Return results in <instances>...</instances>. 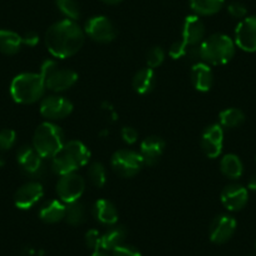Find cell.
I'll list each match as a JSON object with an SVG mask.
<instances>
[{
    "label": "cell",
    "instance_id": "8992f818",
    "mask_svg": "<svg viewBox=\"0 0 256 256\" xmlns=\"http://www.w3.org/2000/svg\"><path fill=\"white\" fill-rule=\"evenodd\" d=\"M86 181L80 174L77 172L59 176L58 182H56V191L59 200L63 201L66 205L70 202L80 201L82 195L84 194Z\"/></svg>",
    "mask_w": 256,
    "mask_h": 256
},
{
    "label": "cell",
    "instance_id": "6da1fadb",
    "mask_svg": "<svg viewBox=\"0 0 256 256\" xmlns=\"http://www.w3.org/2000/svg\"><path fill=\"white\" fill-rule=\"evenodd\" d=\"M86 33L74 20L63 19L52 24L46 30L44 42L49 53L58 59L70 58L82 49Z\"/></svg>",
    "mask_w": 256,
    "mask_h": 256
},
{
    "label": "cell",
    "instance_id": "52a82bcc",
    "mask_svg": "<svg viewBox=\"0 0 256 256\" xmlns=\"http://www.w3.org/2000/svg\"><path fill=\"white\" fill-rule=\"evenodd\" d=\"M83 30L92 40L102 44L110 43L117 36V28L113 22L103 16H92L88 19Z\"/></svg>",
    "mask_w": 256,
    "mask_h": 256
},
{
    "label": "cell",
    "instance_id": "7402d4cb",
    "mask_svg": "<svg viewBox=\"0 0 256 256\" xmlns=\"http://www.w3.org/2000/svg\"><path fill=\"white\" fill-rule=\"evenodd\" d=\"M127 238V230L122 225H113L108 228L104 234H102V248L103 251H113L117 246L124 244Z\"/></svg>",
    "mask_w": 256,
    "mask_h": 256
},
{
    "label": "cell",
    "instance_id": "f6af8a7d",
    "mask_svg": "<svg viewBox=\"0 0 256 256\" xmlns=\"http://www.w3.org/2000/svg\"><path fill=\"white\" fill-rule=\"evenodd\" d=\"M255 248H256V244H255Z\"/></svg>",
    "mask_w": 256,
    "mask_h": 256
},
{
    "label": "cell",
    "instance_id": "d6986e66",
    "mask_svg": "<svg viewBox=\"0 0 256 256\" xmlns=\"http://www.w3.org/2000/svg\"><path fill=\"white\" fill-rule=\"evenodd\" d=\"M93 216L100 224L104 226H113L118 222V211L110 200L100 198L93 205Z\"/></svg>",
    "mask_w": 256,
    "mask_h": 256
},
{
    "label": "cell",
    "instance_id": "bcb514c9",
    "mask_svg": "<svg viewBox=\"0 0 256 256\" xmlns=\"http://www.w3.org/2000/svg\"><path fill=\"white\" fill-rule=\"evenodd\" d=\"M255 161H256V157H255Z\"/></svg>",
    "mask_w": 256,
    "mask_h": 256
},
{
    "label": "cell",
    "instance_id": "603a6c76",
    "mask_svg": "<svg viewBox=\"0 0 256 256\" xmlns=\"http://www.w3.org/2000/svg\"><path fill=\"white\" fill-rule=\"evenodd\" d=\"M50 168L58 176H64V174H72V172H77L80 167L76 164L74 160L62 148L56 156L50 158Z\"/></svg>",
    "mask_w": 256,
    "mask_h": 256
},
{
    "label": "cell",
    "instance_id": "d4e9b609",
    "mask_svg": "<svg viewBox=\"0 0 256 256\" xmlns=\"http://www.w3.org/2000/svg\"><path fill=\"white\" fill-rule=\"evenodd\" d=\"M63 150L74 160V162L78 164L80 168L88 164V162H90V151L83 142L72 140V141H68L64 144Z\"/></svg>",
    "mask_w": 256,
    "mask_h": 256
},
{
    "label": "cell",
    "instance_id": "60d3db41",
    "mask_svg": "<svg viewBox=\"0 0 256 256\" xmlns=\"http://www.w3.org/2000/svg\"><path fill=\"white\" fill-rule=\"evenodd\" d=\"M248 188L251 190V191H256V174H252V176L250 177V180H248Z\"/></svg>",
    "mask_w": 256,
    "mask_h": 256
},
{
    "label": "cell",
    "instance_id": "ac0fdd59",
    "mask_svg": "<svg viewBox=\"0 0 256 256\" xmlns=\"http://www.w3.org/2000/svg\"><path fill=\"white\" fill-rule=\"evenodd\" d=\"M191 83L198 92H208L214 84V72L211 66L204 62L194 64L191 68Z\"/></svg>",
    "mask_w": 256,
    "mask_h": 256
},
{
    "label": "cell",
    "instance_id": "ee69618b",
    "mask_svg": "<svg viewBox=\"0 0 256 256\" xmlns=\"http://www.w3.org/2000/svg\"><path fill=\"white\" fill-rule=\"evenodd\" d=\"M248 256H254V255H248Z\"/></svg>",
    "mask_w": 256,
    "mask_h": 256
},
{
    "label": "cell",
    "instance_id": "cb8c5ba5",
    "mask_svg": "<svg viewBox=\"0 0 256 256\" xmlns=\"http://www.w3.org/2000/svg\"><path fill=\"white\" fill-rule=\"evenodd\" d=\"M23 46V39L18 33L6 29L0 30V53L6 56H14L19 53Z\"/></svg>",
    "mask_w": 256,
    "mask_h": 256
},
{
    "label": "cell",
    "instance_id": "836d02e7",
    "mask_svg": "<svg viewBox=\"0 0 256 256\" xmlns=\"http://www.w3.org/2000/svg\"><path fill=\"white\" fill-rule=\"evenodd\" d=\"M84 241L86 245H87L90 250H102V248H100V245H102V234L98 230H96V228H90V230H88L87 232H86Z\"/></svg>",
    "mask_w": 256,
    "mask_h": 256
},
{
    "label": "cell",
    "instance_id": "8d00e7d4",
    "mask_svg": "<svg viewBox=\"0 0 256 256\" xmlns=\"http://www.w3.org/2000/svg\"><path fill=\"white\" fill-rule=\"evenodd\" d=\"M228 13L230 14L232 18L242 20V19L246 18V16H248V9H246V6H244L242 3H240V2H232V3H230L228 6Z\"/></svg>",
    "mask_w": 256,
    "mask_h": 256
},
{
    "label": "cell",
    "instance_id": "4316f807",
    "mask_svg": "<svg viewBox=\"0 0 256 256\" xmlns=\"http://www.w3.org/2000/svg\"><path fill=\"white\" fill-rule=\"evenodd\" d=\"M225 6V0H190V8L198 16L218 14Z\"/></svg>",
    "mask_w": 256,
    "mask_h": 256
},
{
    "label": "cell",
    "instance_id": "7a4b0ae2",
    "mask_svg": "<svg viewBox=\"0 0 256 256\" xmlns=\"http://www.w3.org/2000/svg\"><path fill=\"white\" fill-rule=\"evenodd\" d=\"M235 52V40L222 33L211 34L200 44L201 59L208 66L228 64L234 58Z\"/></svg>",
    "mask_w": 256,
    "mask_h": 256
},
{
    "label": "cell",
    "instance_id": "2e32d148",
    "mask_svg": "<svg viewBox=\"0 0 256 256\" xmlns=\"http://www.w3.org/2000/svg\"><path fill=\"white\" fill-rule=\"evenodd\" d=\"M206 36V26L198 16H186L182 26V40L187 46H200Z\"/></svg>",
    "mask_w": 256,
    "mask_h": 256
},
{
    "label": "cell",
    "instance_id": "484cf974",
    "mask_svg": "<svg viewBox=\"0 0 256 256\" xmlns=\"http://www.w3.org/2000/svg\"><path fill=\"white\" fill-rule=\"evenodd\" d=\"M220 170L228 178L238 180L244 174V164L238 154H228L221 158Z\"/></svg>",
    "mask_w": 256,
    "mask_h": 256
},
{
    "label": "cell",
    "instance_id": "e0dca14e",
    "mask_svg": "<svg viewBox=\"0 0 256 256\" xmlns=\"http://www.w3.org/2000/svg\"><path fill=\"white\" fill-rule=\"evenodd\" d=\"M164 147L166 144L161 137L150 136L144 138L140 146V154L144 166H156L164 154Z\"/></svg>",
    "mask_w": 256,
    "mask_h": 256
},
{
    "label": "cell",
    "instance_id": "9c48e42d",
    "mask_svg": "<svg viewBox=\"0 0 256 256\" xmlns=\"http://www.w3.org/2000/svg\"><path fill=\"white\" fill-rule=\"evenodd\" d=\"M16 161L20 168L33 178L43 176L46 172L44 158L34 150L33 146H22L16 152Z\"/></svg>",
    "mask_w": 256,
    "mask_h": 256
},
{
    "label": "cell",
    "instance_id": "8fae6325",
    "mask_svg": "<svg viewBox=\"0 0 256 256\" xmlns=\"http://www.w3.org/2000/svg\"><path fill=\"white\" fill-rule=\"evenodd\" d=\"M224 147V128L218 123L205 128L201 136V148L208 158H218Z\"/></svg>",
    "mask_w": 256,
    "mask_h": 256
},
{
    "label": "cell",
    "instance_id": "44dd1931",
    "mask_svg": "<svg viewBox=\"0 0 256 256\" xmlns=\"http://www.w3.org/2000/svg\"><path fill=\"white\" fill-rule=\"evenodd\" d=\"M154 84H156V74L154 70L148 67L140 70L132 80V87L134 92L141 96L148 94L154 88Z\"/></svg>",
    "mask_w": 256,
    "mask_h": 256
},
{
    "label": "cell",
    "instance_id": "7c38bea8",
    "mask_svg": "<svg viewBox=\"0 0 256 256\" xmlns=\"http://www.w3.org/2000/svg\"><path fill=\"white\" fill-rule=\"evenodd\" d=\"M44 196V187L39 181H29L18 188L14 195V204L20 210H29Z\"/></svg>",
    "mask_w": 256,
    "mask_h": 256
},
{
    "label": "cell",
    "instance_id": "9a60e30c",
    "mask_svg": "<svg viewBox=\"0 0 256 256\" xmlns=\"http://www.w3.org/2000/svg\"><path fill=\"white\" fill-rule=\"evenodd\" d=\"M248 201V191L246 187L238 184H230L221 192V202L228 211H240Z\"/></svg>",
    "mask_w": 256,
    "mask_h": 256
},
{
    "label": "cell",
    "instance_id": "3957f363",
    "mask_svg": "<svg viewBox=\"0 0 256 256\" xmlns=\"http://www.w3.org/2000/svg\"><path fill=\"white\" fill-rule=\"evenodd\" d=\"M46 90V80L40 73H22L10 83L12 98L20 104H33L43 100Z\"/></svg>",
    "mask_w": 256,
    "mask_h": 256
},
{
    "label": "cell",
    "instance_id": "5bb4252c",
    "mask_svg": "<svg viewBox=\"0 0 256 256\" xmlns=\"http://www.w3.org/2000/svg\"><path fill=\"white\" fill-rule=\"evenodd\" d=\"M46 90L53 93H62L70 90L78 82V73L68 68H56L48 77L44 78Z\"/></svg>",
    "mask_w": 256,
    "mask_h": 256
},
{
    "label": "cell",
    "instance_id": "4dcf8cb0",
    "mask_svg": "<svg viewBox=\"0 0 256 256\" xmlns=\"http://www.w3.org/2000/svg\"><path fill=\"white\" fill-rule=\"evenodd\" d=\"M56 8L64 16V19L77 20L80 16V4L77 0H56Z\"/></svg>",
    "mask_w": 256,
    "mask_h": 256
},
{
    "label": "cell",
    "instance_id": "277c9868",
    "mask_svg": "<svg viewBox=\"0 0 256 256\" xmlns=\"http://www.w3.org/2000/svg\"><path fill=\"white\" fill-rule=\"evenodd\" d=\"M64 144V132L54 122L46 120L36 127L33 136V147L44 160L56 156Z\"/></svg>",
    "mask_w": 256,
    "mask_h": 256
},
{
    "label": "cell",
    "instance_id": "74e56055",
    "mask_svg": "<svg viewBox=\"0 0 256 256\" xmlns=\"http://www.w3.org/2000/svg\"><path fill=\"white\" fill-rule=\"evenodd\" d=\"M120 137H122L123 142L127 144H134L138 141V132L136 131V128L126 126L120 131Z\"/></svg>",
    "mask_w": 256,
    "mask_h": 256
},
{
    "label": "cell",
    "instance_id": "ab89813d",
    "mask_svg": "<svg viewBox=\"0 0 256 256\" xmlns=\"http://www.w3.org/2000/svg\"><path fill=\"white\" fill-rule=\"evenodd\" d=\"M22 39H23V44H26L28 46H36L39 43V36L36 32H26L22 36Z\"/></svg>",
    "mask_w": 256,
    "mask_h": 256
},
{
    "label": "cell",
    "instance_id": "e575fe53",
    "mask_svg": "<svg viewBox=\"0 0 256 256\" xmlns=\"http://www.w3.org/2000/svg\"><path fill=\"white\" fill-rule=\"evenodd\" d=\"M112 256H142V254L136 246L122 244L112 251Z\"/></svg>",
    "mask_w": 256,
    "mask_h": 256
},
{
    "label": "cell",
    "instance_id": "30bf717a",
    "mask_svg": "<svg viewBox=\"0 0 256 256\" xmlns=\"http://www.w3.org/2000/svg\"><path fill=\"white\" fill-rule=\"evenodd\" d=\"M235 44L248 53L256 52V16H246L236 26Z\"/></svg>",
    "mask_w": 256,
    "mask_h": 256
},
{
    "label": "cell",
    "instance_id": "f546056e",
    "mask_svg": "<svg viewBox=\"0 0 256 256\" xmlns=\"http://www.w3.org/2000/svg\"><path fill=\"white\" fill-rule=\"evenodd\" d=\"M88 178L90 184L94 187H103L107 182V171H106L104 164L100 162H93L88 167Z\"/></svg>",
    "mask_w": 256,
    "mask_h": 256
},
{
    "label": "cell",
    "instance_id": "83f0119b",
    "mask_svg": "<svg viewBox=\"0 0 256 256\" xmlns=\"http://www.w3.org/2000/svg\"><path fill=\"white\" fill-rule=\"evenodd\" d=\"M86 218H87V210L80 201L67 204L66 216H64V220L67 221V224H70V226H80L86 222Z\"/></svg>",
    "mask_w": 256,
    "mask_h": 256
},
{
    "label": "cell",
    "instance_id": "f1b7e54d",
    "mask_svg": "<svg viewBox=\"0 0 256 256\" xmlns=\"http://www.w3.org/2000/svg\"><path fill=\"white\" fill-rule=\"evenodd\" d=\"M218 124L222 128L240 127L245 122V113L238 108H226L218 114Z\"/></svg>",
    "mask_w": 256,
    "mask_h": 256
},
{
    "label": "cell",
    "instance_id": "5b68a950",
    "mask_svg": "<svg viewBox=\"0 0 256 256\" xmlns=\"http://www.w3.org/2000/svg\"><path fill=\"white\" fill-rule=\"evenodd\" d=\"M110 166H112L113 171L120 174V177L131 178L141 171L144 164L140 152L123 148L118 150L112 154Z\"/></svg>",
    "mask_w": 256,
    "mask_h": 256
},
{
    "label": "cell",
    "instance_id": "7bdbcfd3",
    "mask_svg": "<svg viewBox=\"0 0 256 256\" xmlns=\"http://www.w3.org/2000/svg\"><path fill=\"white\" fill-rule=\"evenodd\" d=\"M90 256H110V255H108V254L106 252V251L98 250V251H93V254Z\"/></svg>",
    "mask_w": 256,
    "mask_h": 256
},
{
    "label": "cell",
    "instance_id": "d590c367",
    "mask_svg": "<svg viewBox=\"0 0 256 256\" xmlns=\"http://www.w3.org/2000/svg\"><path fill=\"white\" fill-rule=\"evenodd\" d=\"M187 49H188V46L181 39V40H177L174 43H172V46H170L168 54L172 59H181L184 56H186Z\"/></svg>",
    "mask_w": 256,
    "mask_h": 256
},
{
    "label": "cell",
    "instance_id": "f35d334b",
    "mask_svg": "<svg viewBox=\"0 0 256 256\" xmlns=\"http://www.w3.org/2000/svg\"><path fill=\"white\" fill-rule=\"evenodd\" d=\"M58 68V63H56V60H53V59H46V60L43 62V64H42L40 67V76L43 78L48 77L49 74H50L52 72H54V70Z\"/></svg>",
    "mask_w": 256,
    "mask_h": 256
},
{
    "label": "cell",
    "instance_id": "d6a6232c",
    "mask_svg": "<svg viewBox=\"0 0 256 256\" xmlns=\"http://www.w3.org/2000/svg\"><path fill=\"white\" fill-rule=\"evenodd\" d=\"M16 142V134L13 130H2L0 131V151H9Z\"/></svg>",
    "mask_w": 256,
    "mask_h": 256
},
{
    "label": "cell",
    "instance_id": "b9f144b4",
    "mask_svg": "<svg viewBox=\"0 0 256 256\" xmlns=\"http://www.w3.org/2000/svg\"><path fill=\"white\" fill-rule=\"evenodd\" d=\"M100 2L107 4V6H117V4H120L122 0H100Z\"/></svg>",
    "mask_w": 256,
    "mask_h": 256
},
{
    "label": "cell",
    "instance_id": "ba28073f",
    "mask_svg": "<svg viewBox=\"0 0 256 256\" xmlns=\"http://www.w3.org/2000/svg\"><path fill=\"white\" fill-rule=\"evenodd\" d=\"M39 112L46 120L50 122L64 120L73 112V103L63 96L52 94L42 100Z\"/></svg>",
    "mask_w": 256,
    "mask_h": 256
},
{
    "label": "cell",
    "instance_id": "1f68e13d",
    "mask_svg": "<svg viewBox=\"0 0 256 256\" xmlns=\"http://www.w3.org/2000/svg\"><path fill=\"white\" fill-rule=\"evenodd\" d=\"M164 58H166V53H164L162 46H154L147 53V67L154 70V68L160 67L164 63Z\"/></svg>",
    "mask_w": 256,
    "mask_h": 256
},
{
    "label": "cell",
    "instance_id": "ffe728a7",
    "mask_svg": "<svg viewBox=\"0 0 256 256\" xmlns=\"http://www.w3.org/2000/svg\"><path fill=\"white\" fill-rule=\"evenodd\" d=\"M67 205L60 200H50L39 210V218L46 224H56L64 220Z\"/></svg>",
    "mask_w": 256,
    "mask_h": 256
},
{
    "label": "cell",
    "instance_id": "4fadbf2b",
    "mask_svg": "<svg viewBox=\"0 0 256 256\" xmlns=\"http://www.w3.org/2000/svg\"><path fill=\"white\" fill-rule=\"evenodd\" d=\"M236 228L238 222L231 215L222 214L216 216L210 226V240L218 245L228 242L235 234Z\"/></svg>",
    "mask_w": 256,
    "mask_h": 256
}]
</instances>
